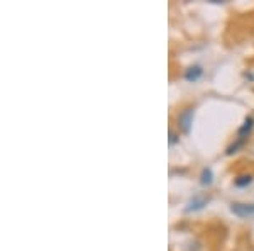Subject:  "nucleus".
Instances as JSON below:
<instances>
[{
    "label": "nucleus",
    "mask_w": 254,
    "mask_h": 251,
    "mask_svg": "<svg viewBox=\"0 0 254 251\" xmlns=\"http://www.w3.org/2000/svg\"><path fill=\"white\" fill-rule=\"evenodd\" d=\"M214 182V171H212V168H203L202 170V175H200V183L203 185V187H208V185H212Z\"/></svg>",
    "instance_id": "nucleus-6"
},
{
    "label": "nucleus",
    "mask_w": 254,
    "mask_h": 251,
    "mask_svg": "<svg viewBox=\"0 0 254 251\" xmlns=\"http://www.w3.org/2000/svg\"><path fill=\"white\" fill-rule=\"evenodd\" d=\"M246 141H248V139H239V138H237V141H236V143H232V145L229 146L227 150H225V153H227L229 156L237 153V151H239L241 148H243V146L246 145Z\"/></svg>",
    "instance_id": "nucleus-8"
},
{
    "label": "nucleus",
    "mask_w": 254,
    "mask_h": 251,
    "mask_svg": "<svg viewBox=\"0 0 254 251\" xmlns=\"http://www.w3.org/2000/svg\"><path fill=\"white\" fill-rule=\"evenodd\" d=\"M193 117H195V109L193 107H185L183 110H180L176 122H178V129L183 134H190L191 126H193Z\"/></svg>",
    "instance_id": "nucleus-1"
},
{
    "label": "nucleus",
    "mask_w": 254,
    "mask_h": 251,
    "mask_svg": "<svg viewBox=\"0 0 254 251\" xmlns=\"http://www.w3.org/2000/svg\"><path fill=\"white\" fill-rule=\"evenodd\" d=\"M253 180H254L253 175H239L234 178V185L239 188H244V187H248V185H251Z\"/></svg>",
    "instance_id": "nucleus-7"
},
{
    "label": "nucleus",
    "mask_w": 254,
    "mask_h": 251,
    "mask_svg": "<svg viewBox=\"0 0 254 251\" xmlns=\"http://www.w3.org/2000/svg\"><path fill=\"white\" fill-rule=\"evenodd\" d=\"M231 212L237 217H254V204H244V202H234L231 204Z\"/></svg>",
    "instance_id": "nucleus-2"
},
{
    "label": "nucleus",
    "mask_w": 254,
    "mask_h": 251,
    "mask_svg": "<svg viewBox=\"0 0 254 251\" xmlns=\"http://www.w3.org/2000/svg\"><path fill=\"white\" fill-rule=\"evenodd\" d=\"M180 141V136L175 133V131H170V139H168V143H170L171 146L176 145V143Z\"/></svg>",
    "instance_id": "nucleus-9"
},
{
    "label": "nucleus",
    "mask_w": 254,
    "mask_h": 251,
    "mask_svg": "<svg viewBox=\"0 0 254 251\" xmlns=\"http://www.w3.org/2000/svg\"><path fill=\"white\" fill-rule=\"evenodd\" d=\"M253 129H254V117L249 116V117H246L244 124L239 127V131H237V136H239V139H248Z\"/></svg>",
    "instance_id": "nucleus-5"
},
{
    "label": "nucleus",
    "mask_w": 254,
    "mask_h": 251,
    "mask_svg": "<svg viewBox=\"0 0 254 251\" xmlns=\"http://www.w3.org/2000/svg\"><path fill=\"white\" fill-rule=\"evenodd\" d=\"M208 195H195L193 199L190 200V202L187 204L185 211L187 212H196V211H202L203 207L208 204Z\"/></svg>",
    "instance_id": "nucleus-3"
},
{
    "label": "nucleus",
    "mask_w": 254,
    "mask_h": 251,
    "mask_svg": "<svg viewBox=\"0 0 254 251\" xmlns=\"http://www.w3.org/2000/svg\"><path fill=\"white\" fill-rule=\"evenodd\" d=\"M203 75V68L198 67V65H193V67H190L185 72V80L190 82V84H195V82H198L200 78Z\"/></svg>",
    "instance_id": "nucleus-4"
}]
</instances>
